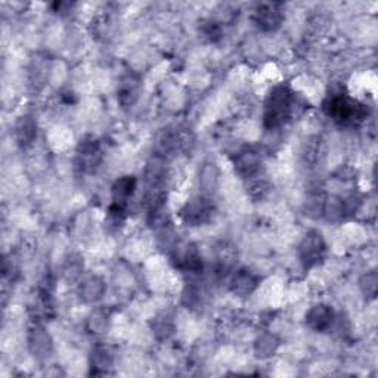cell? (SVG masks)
Wrapping results in <instances>:
<instances>
[{"mask_svg": "<svg viewBox=\"0 0 378 378\" xmlns=\"http://www.w3.org/2000/svg\"><path fill=\"white\" fill-rule=\"evenodd\" d=\"M182 300H184V304L186 307H191V309H194V307H198L203 303L201 288L194 285V284H188L185 287V290H184Z\"/></svg>", "mask_w": 378, "mask_h": 378, "instance_id": "25", "label": "cell"}, {"mask_svg": "<svg viewBox=\"0 0 378 378\" xmlns=\"http://www.w3.org/2000/svg\"><path fill=\"white\" fill-rule=\"evenodd\" d=\"M109 324V315L105 309L98 307L87 318V330L92 334H102L107 331Z\"/></svg>", "mask_w": 378, "mask_h": 378, "instance_id": "21", "label": "cell"}, {"mask_svg": "<svg viewBox=\"0 0 378 378\" xmlns=\"http://www.w3.org/2000/svg\"><path fill=\"white\" fill-rule=\"evenodd\" d=\"M201 33L207 38L208 42L216 43L222 38L223 36V30L222 25L217 21H213V19H208V21H204L201 24Z\"/></svg>", "mask_w": 378, "mask_h": 378, "instance_id": "27", "label": "cell"}, {"mask_svg": "<svg viewBox=\"0 0 378 378\" xmlns=\"http://www.w3.org/2000/svg\"><path fill=\"white\" fill-rule=\"evenodd\" d=\"M219 181H221L219 167L212 162L204 163L200 168V173H198V186H200L201 195L212 198V195L217 191Z\"/></svg>", "mask_w": 378, "mask_h": 378, "instance_id": "14", "label": "cell"}, {"mask_svg": "<svg viewBox=\"0 0 378 378\" xmlns=\"http://www.w3.org/2000/svg\"><path fill=\"white\" fill-rule=\"evenodd\" d=\"M15 136L18 144L23 148L32 145L37 137V124L32 115H23L16 122L15 126Z\"/></svg>", "mask_w": 378, "mask_h": 378, "instance_id": "17", "label": "cell"}, {"mask_svg": "<svg viewBox=\"0 0 378 378\" xmlns=\"http://www.w3.org/2000/svg\"><path fill=\"white\" fill-rule=\"evenodd\" d=\"M258 284H260V278H258L253 271L250 269H238L232 274L230 288L231 291L238 297H248L252 296Z\"/></svg>", "mask_w": 378, "mask_h": 378, "instance_id": "12", "label": "cell"}, {"mask_svg": "<svg viewBox=\"0 0 378 378\" xmlns=\"http://www.w3.org/2000/svg\"><path fill=\"white\" fill-rule=\"evenodd\" d=\"M69 8H73V3H68V2H55V3H52L54 12H58V14L68 12Z\"/></svg>", "mask_w": 378, "mask_h": 378, "instance_id": "28", "label": "cell"}, {"mask_svg": "<svg viewBox=\"0 0 378 378\" xmlns=\"http://www.w3.org/2000/svg\"><path fill=\"white\" fill-rule=\"evenodd\" d=\"M284 3L280 2H271V3H262L256 8L254 12V23L262 32L271 33L276 32L284 23Z\"/></svg>", "mask_w": 378, "mask_h": 378, "instance_id": "7", "label": "cell"}, {"mask_svg": "<svg viewBox=\"0 0 378 378\" xmlns=\"http://www.w3.org/2000/svg\"><path fill=\"white\" fill-rule=\"evenodd\" d=\"M151 328H153V333H154L157 340H160V342L168 340V338L175 334L173 316L167 312L157 315L155 320L151 324Z\"/></svg>", "mask_w": 378, "mask_h": 378, "instance_id": "19", "label": "cell"}, {"mask_svg": "<svg viewBox=\"0 0 378 378\" xmlns=\"http://www.w3.org/2000/svg\"><path fill=\"white\" fill-rule=\"evenodd\" d=\"M136 186H137V179L135 176H122L120 179H117L111 188L113 203L127 204L129 200L132 198V195L135 194Z\"/></svg>", "mask_w": 378, "mask_h": 378, "instance_id": "16", "label": "cell"}, {"mask_svg": "<svg viewBox=\"0 0 378 378\" xmlns=\"http://www.w3.org/2000/svg\"><path fill=\"white\" fill-rule=\"evenodd\" d=\"M91 368H92V374L96 375H102L107 374L109 370H111L114 365V356L111 351L105 346H96L91 352Z\"/></svg>", "mask_w": 378, "mask_h": 378, "instance_id": "15", "label": "cell"}, {"mask_svg": "<svg viewBox=\"0 0 378 378\" xmlns=\"http://www.w3.org/2000/svg\"><path fill=\"white\" fill-rule=\"evenodd\" d=\"M214 205L210 197L198 195L186 201L179 210V217L188 226H201L212 221Z\"/></svg>", "mask_w": 378, "mask_h": 378, "instance_id": "3", "label": "cell"}, {"mask_svg": "<svg viewBox=\"0 0 378 378\" xmlns=\"http://www.w3.org/2000/svg\"><path fill=\"white\" fill-rule=\"evenodd\" d=\"M324 111L338 126H357L368 117V108L349 95L335 92L324 101Z\"/></svg>", "mask_w": 378, "mask_h": 378, "instance_id": "2", "label": "cell"}, {"mask_svg": "<svg viewBox=\"0 0 378 378\" xmlns=\"http://www.w3.org/2000/svg\"><path fill=\"white\" fill-rule=\"evenodd\" d=\"M335 321L334 311L328 304L318 303L306 313V325L315 333H325L330 330Z\"/></svg>", "mask_w": 378, "mask_h": 378, "instance_id": "11", "label": "cell"}, {"mask_svg": "<svg viewBox=\"0 0 378 378\" xmlns=\"http://www.w3.org/2000/svg\"><path fill=\"white\" fill-rule=\"evenodd\" d=\"M172 262L176 269L184 274L198 275L204 269L203 257L198 248L191 243H176L172 248Z\"/></svg>", "mask_w": 378, "mask_h": 378, "instance_id": "5", "label": "cell"}, {"mask_svg": "<svg viewBox=\"0 0 378 378\" xmlns=\"http://www.w3.org/2000/svg\"><path fill=\"white\" fill-rule=\"evenodd\" d=\"M326 253L325 238L320 231H311L304 235L302 243L298 244V258L304 269H312L320 265Z\"/></svg>", "mask_w": 378, "mask_h": 378, "instance_id": "4", "label": "cell"}, {"mask_svg": "<svg viewBox=\"0 0 378 378\" xmlns=\"http://www.w3.org/2000/svg\"><path fill=\"white\" fill-rule=\"evenodd\" d=\"M27 346L34 359L41 362L49 359L54 352V342L51 334L46 331L45 326L37 324L33 328H30Z\"/></svg>", "mask_w": 378, "mask_h": 378, "instance_id": "9", "label": "cell"}, {"mask_svg": "<svg viewBox=\"0 0 378 378\" xmlns=\"http://www.w3.org/2000/svg\"><path fill=\"white\" fill-rule=\"evenodd\" d=\"M105 290H107V285L101 276L87 275L83 278L82 282L78 284L77 294L83 303L92 304L101 300L105 294Z\"/></svg>", "mask_w": 378, "mask_h": 378, "instance_id": "13", "label": "cell"}, {"mask_svg": "<svg viewBox=\"0 0 378 378\" xmlns=\"http://www.w3.org/2000/svg\"><path fill=\"white\" fill-rule=\"evenodd\" d=\"M322 214L328 222H340L343 217H346L344 213V203L342 197L331 195L325 197L324 207H322Z\"/></svg>", "mask_w": 378, "mask_h": 378, "instance_id": "20", "label": "cell"}, {"mask_svg": "<svg viewBox=\"0 0 378 378\" xmlns=\"http://www.w3.org/2000/svg\"><path fill=\"white\" fill-rule=\"evenodd\" d=\"M296 95L287 85L275 86L267 93L263 109V126L267 131H276L291 120L296 111Z\"/></svg>", "mask_w": 378, "mask_h": 378, "instance_id": "1", "label": "cell"}, {"mask_svg": "<svg viewBox=\"0 0 378 378\" xmlns=\"http://www.w3.org/2000/svg\"><path fill=\"white\" fill-rule=\"evenodd\" d=\"M142 82L135 73H127L117 86V101L123 108H132L141 96Z\"/></svg>", "mask_w": 378, "mask_h": 378, "instance_id": "10", "label": "cell"}, {"mask_svg": "<svg viewBox=\"0 0 378 378\" xmlns=\"http://www.w3.org/2000/svg\"><path fill=\"white\" fill-rule=\"evenodd\" d=\"M280 338L272 333H263L256 338L254 342V355L258 359H269L275 356V353L280 349Z\"/></svg>", "mask_w": 378, "mask_h": 378, "instance_id": "18", "label": "cell"}, {"mask_svg": "<svg viewBox=\"0 0 378 378\" xmlns=\"http://www.w3.org/2000/svg\"><path fill=\"white\" fill-rule=\"evenodd\" d=\"M359 287L364 293L365 297L368 298H374L378 290V275L375 271H370L366 272L365 275H362L361 281H359Z\"/></svg>", "mask_w": 378, "mask_h": 378, "instance_id": "26", "label": "cell"}, {"mask_svg": "<svg viewBox=\"0 0 378 378\" xmlns=\"http://www.w3.org/2000/svg\"><path fill=\"white\" fill-rule=\"evenodd\" d=\"M76 162L83 173H95L98 170L102 163V149L95 137H85L78 144Z\"/></svg>", "mask_w": 378, "mask_h": 378, "instance_id": "6", "label": "cell"}, {"mask_svg": "<svg viewBox=\"0 0 378 378\" xmlns=\"http://www.w3.org/2000/svg\"><path fill=\"white\" fill-rule=\"evenodd\" d=\"M235 260H236L235 247H232L230 244H223L222 247H219V250H217L219 272L226 274L227 271H231L234 267Z\"/></svg>", "mask_w": 378, "mask_h": 378, "instance_id": "22", "label": "cell"}, {"mask_svg": "<svg viewBox=\"0 0 378 378\" xmlns=\"http://www.w3.org/2000/svg\"><path fill=\"white\" fill-rule=\"evenodd\" d=\"M271 186L265 179H260V176H256L248 181V194L254 200H263V198L269 194Z\"/></svg>", "mask_w": 378, "mask_h": 378, "instance_id": "24", "label": "cell"}, {"mask_svg": "<svg viewBox=\"0 0 378 378\" xmlns=\"http://www.w3.org/2000/svg\"><path fill=\"white\" fill-rule=\"evenodd\" d=\"M83 260L78 256H69L63 266V276L68 282H74L83 274Z\"/></svg>", "mask_w": 378, "mask_h": 378, "instance_id": "23", "label": "cell"}, {"mask_svg": "<svg viewBox=\"0 0 378 378\" xmlns=\"http://www.w3.org/2000/svg\"><path fill=\"white\" fill-rule=\"evenodd\" d=\"M263 164V155L256 148H244L241 151H238L234 157V168L235 172L240 175L243 179H250L258 176L260 168Z\"/></svg>", "mask_w": 378, "mask_h": 378, "instance_id": "8", "label": "cell"}]
</instances>
